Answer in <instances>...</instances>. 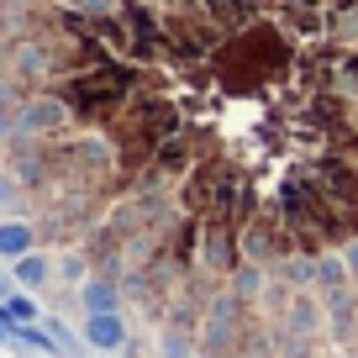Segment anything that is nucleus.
<instances>
[{
	"instance_id": "nucleus-1",
	"label": "nucleus",
	"mask_w": 358,
	"mask_h": 358,
	"mask_svg": "<svg viewBox=\"0 0 358 358\" xmlns=\"http://www.w3.org/2000/svg\"><path fill=\"white\" fill-rule=\"evenodd\" d=\"M132 90H137V74L127 64H95V69H85V74H69L64 79V95L69 101V111H74V122H85V127H106V122H116V111H127L132 106Z\"/></svg>"
},
{
	"instance_id": "nucleus-2",
	"label": "nucleus",
	"mask_w": 358,
	"mask_h": 358,
	"mask_svg": "<svg viewBox=\"0 0 358 358\" xmlns=\"http://www.w3.org/2000/svg\"><path fill=\"white\" fill-rule=\"evenodd\" d=\"M16 122V137H58L69 122H74V111H69L64 95H53V90H43V95H22V106L11 111Z\"/></svg>"
},
{
	"instance_id": "nucleus-3",
	"label": "nucleus",
	"mask_w": 358,
	"mask_h": 358,
	"mask_svg": "<svg viewBox=\"0 0 358 358\" xmlns=\"http://www.w3.org/2000/svg\"><path fill=\"white\" fill-rule=\"evenodd\" d=\"M95 353H122L127 348V316L122 311H85V327H79Z\"/></svg>"
},
{
	"instance_id": "nucleus-4",
	"label": "nucleus",
	"mask_w": 358,
	"mask_h": 358,
	"mask_svg": "<svg viewBox=\"0 0 358 358\" xmlns=\"http://www.w3.org/2000/svg\"><path fill=\"white\" fill-rule=\"evenodd\" d=\"M153 164L164 169V174H185V169H195V158H190V132H185V127H174V132L153 148Z\"/></svg>"
},
{
	"instance_id": "nucleus-5",
	"label": "nucleus",
	"mask_w": 358,
	"mask_h": 358,
	"mask_svg": "<svg viewBox=\"0 0 358 358\" xmlns=\"http://www.w3.org/2000/svg\"><path fill=\"white\" fill-rule=\"evenodd\" d=\"M79 306H85V311H122V285H116L111 274H90V280L79 285Z\"/></svg>"
},
{
	"instance_id": "nucleus-6",
	"label": "nucleus",
	"mask_w": 358,
	"mask_h": 358,
	"mask_svg": "<svg viewBox=\"0 0 358 358\" xmlns=\"http://www.w3.org/2000/svg\"><path fill=\"white\" fill-rule=\"evenodd\" d=\"M37 248V227L32 222H0V258H27Z\"/></svg>"
},
{
	"instance_id": "nucleus-7",
	"label": "nucleus",
	"mask_w": 358,
	"mask_h": 358,
	"mask_svg": "<svg viewBox=\"0 0 358 358\" xmlns=\"http://www.w3.org/2000/svg\"><path fill=\"white\" fill-rule=\"evenodd\" d=\"M11 280L22 285V290H43V285L53 280V258H43V253L32 248L27 258H16V264H11Z\"/></svg>"
},
{
	"instance_id": "nucleus-8",
	"label": "nucleus",
	"mask_w": 358,
	"mask_h": 358,
	"mask_svg": "<svg viewBox=\"0 0 358 358\" xmlns=\"http://www.w3.org/2000/svg\"><path fill=\"white\" fill-rule=\"evenodd\" d=\"M0 322L6 327H32L37 322V301L32 295H6V301H0Z\"/></svg>"
},
{
	"instance_id": "nucleus-9",
	"label": "nucleus",
	"mask_w": 358,
	"mask_h": 358,
	"mask_svg": "<svg viewBox=\"0 0 358 358\" xmlns=\"http://www.w3.org/2000/svg\"><path fill=\"white\" fill-rule=\"evenodd\" d=\"M58 11H74V16H90V22H106V16L122 11V0H53Z\"/></svg>"
},
{
	"instance_id": "nucleus-10",
	"label": "nucleus",
	"mask_w": 358,
	"mask_h": 358,
	"mask_svg": "<svg viewBox=\"0 0 358 358\" xmlns=\"http://www.w3.org/2000/svg\"><path fill=\"white\" fill-rule=\"evenodd\" d=\"M264 268H258V264H237L232 268V290L237 295H243V301H258V295H264Z\"/></svg>"
},
{
	"instance_id": "nucleus-11",
	"label": "nucleus",
	"mask_w": 358,
	"mask_h": 358,
	"mask_svg": "<svg viewBox=\"0 0 358 358\" xmlns=\"http://www.w3.org/2000/svg\"><path fill=\"white\" fill-rule=\"evenodd\" d=\"M53 268H58V280H69V285H85L90 280V258L85 253H64Z\"/></svg>"
},
{
	"instance_id": "nucleus-12",
	"label": "nucleus",
	"mask_w": 358,
	"mask_h": 358,
	"mask_svg": "<svg viewBox=\"0 0 358 358\" xmlns=\"http://www.w3.org/2000/svg\"><path fill=\"white\" fill-rule=\"evenodd\" d=\"M158 358H195V348L185 343L179 332H169V337H164V348H158Z\"/></svg>"
},
{
	"instance_id": "nucleus-13",
	"label": "nucleus",
	"mask_w": 358,
	"mask_h": 358,
	"mask_svg": "<svg viewBox=\"0 0 358 358\" xmlns=\"http://www.w3.org/2000/svg\"><path fill=\"white\" fill-rule=\"evenodd\" d=\"M22 201V179L16 174H0V206H16Z\"/></svg>"
},
{
	"instance_id": "nucleus-14",
	"label": "nucleus",
	"mask_w": 358,
	"mask_h": 358,
	"mask_svg": "<svg viewBox=\"0 0 358 358\" xmlns=\"http://www.w3.org/2000/svg\"><path fill=\"white\" fill-rule=\"evenodd\" d=\"M37 0H0V22H11V16H27Z\"/></svg>"
},
{
	"instance_id": "nucleus-15",
	"label": "nucleus",
	"mask_w": 358,
	"mask_h": 358,
	"mask_svg": "<svg viewBox=\"0 0 358 358\" xmlns=\"http://www.w3.org/2000/svg\"><path fill=\"white\" fill-rule=\"evenodd\" d=\"M11 285H16V280H11V274H6V268H0V301L11 295Z\"/></svg>"
},
{
	"instance_id": "nucleus-16",
	"label": "nucleus",
	"mask_w": 358,
	"mask_h": 358,
	"mask_svg": "<svg viewBox=\"0 0 358 358\" xmlns=\"http://www.w3.org/2000/svg\"><path fill=\"white\" fill-rule=\"evenodd\" d=\"M6 343H11V327H6V322H0V348H6Z\"/></svg>"
},
{
	"instance_id": "nucleus-17",
	"label": "nucleus",
	"mask_w": 358,
	"mask_h": 358,
	"mask_svg": "<svg viewBox=\"0 0 358 358\" xmlns=\"http://www.w3.org/2000/svg\"><path fill=\"white\" fill-rule=\"evenodd\" d=\"M353 358H358V348H353Z\"/></svg>"
},
{
	"instance_id": "nucleus-18",
	"label": "nucleus",
	"mask_w": 358,
	"mask_h": 358,
	"mask_svg": "<svg viewBox=\"0 0 358 358\" xmlns=\"http://www.w3.org/2000/svg\"><path fill=\"white\" fill-rule=\"evenodd\" d=\"M106 358H111V353H106Z\"/></svg>"
},
{
	"instance_id": "nucleus-19",
	"label": "nucleus",
	"mask_w": 358,
	"mask_h": 358,
	"mask_svg": "<svg viewBox=\"0 0 358 358\" xmlns=\"http://www.w3.org/2000/svg\"><path fill=\"white\" fill-rule=\"evenodd\" d=\"M332 358H337V353H332Z\"/></svg>"
}]
</instances>
